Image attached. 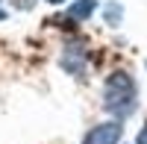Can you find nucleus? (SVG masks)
<instances>
[{
    "label": "nucleus",
    "instance_id": "obj_1",
    "mask_svg": "<svg viewBox=\"0 0 147 144\" xmlns=\"http://www.w3.org/2000/svg\"><path fill=\"white\" fill-rule=\"evenodd\" d=\"M136 106H138V85L132 74L112 71L103 82V112L121 121V118H129L136 112Z\"/></svg>",
    "mask_w": 147,
    "mask_h": 144
},
{
    "label": "nucleus",
    "instance_id": "obj_2",
    "mask_svg": "<svg viewBox=\"0 0 147 144\" xmlns=\"http://www.w3.org/2000/svg\"><path fill=\"white\" fill-rule=\"evenodd\" d=\"M121 135H124V124L121 121H103L85 133L82 144H118Z\"/></svg>",
    "mask_w": 147,
    "mask_h": 144
},
{
    "label": "nucleus",
    "instance_id": "obj_3",
    "mask_svg": "<svg viewBox=\"0 0 147 144\" xmlns=\"http://www.w3.org/2000/svg\"><path fill=\"white\" fill-rule=\"evenodd\" d=\"M59 65H62L71 77H82V74H85V47H82L80 41L68 44L65 53H62V59H59Z\"/></svg>",
    "mask_w": 147,
    "mask_h": 144
},
{
    "label": "nucleus",
    "instance_id": "obj_4",
    "mask_svg": "<svg viewBox=\"0 0 147 144\" xmlns=\"http://www.w3.org/2000/svg\"><path fill=\"white\" fill-rule=\"evenodd\" d=\"M94 9H97V0H77V3L68 9V15H71L74 21H85Z\"/></svg>",
    "mask_w": 147,
    "mask_h": 144
},
{
    "label": "nucleus",
    "instance_id": "obj_5",
    "mask_svg": "<svg viewBox=\"0 0 147 144\" xmlns=\"http://www.w3.org/2000/svg\"><path fill=\"white\" fill-rule=\"evenodd\" d=\"M106 18H109L112 27H118V21H121V6H118V3H109V6H106Z\"/></svg>",
    "mask_w": 147,
    "mask_h": 144
},
{
    "label": "nucleus",
    "instance_id": "obj_6",
    "mask_svg": "<svg viewBox=\"0 0 147 144\" xmlns=\"http://www.w3.org/2000/svg\"><path fill=\"white\" fill-rule=\"evenodd\" d=\"M15 6H18V9H32L35 0H15Z\"/></svg>",
    "mask_w": 147,
    "mask_h": 144
},
{
    "label": "nucleus",
    "instance_id": "obj_7",
    "mask_svg": "<svg viewBox=\"0 0 147 144\" xmlns=\"http://www.w3.org/2000/svg\"><path fill=\"white\" fill-rule=\"evenodd\" d=\"M136 144H147V124L141 127V133H138V138H136Z\"/></svg>",
    "mask_w": 147,
    "mask_h": 144
},
{
    "label": "nucleus",
    "instance_id": "obj_8",
    "mask_svg": "<svg viewBox=\"0 0 147 144\" xmlns=\"http://www.w3.org/2000/svg\"><path fill=\"white\" fill-rule=\"evenodd\" d=\"M0 21H6V12H3V9H0Z\"/></svg>",
    "mask_w": 147,
    "mask_h": 144
},
{
    "label": "nucleus",
    "instance_id": "obj_9",
    "mask_svg": "<svg viewBox=\"0 0 147 144\" xmlns=\"http://www.w3.org/2000/svg\"><path fill=\"white\" fill-rule=\"evenodd\" d=\"M47 3H65V0H47Z\"/></svg>",
    "mask_w": 147,
    "mask_h": 144
}]
</instances>
